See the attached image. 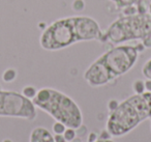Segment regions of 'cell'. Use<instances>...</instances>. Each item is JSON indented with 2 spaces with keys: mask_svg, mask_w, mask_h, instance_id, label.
<instances>
[{
  "mask_svg": "<svg viewBox=\"0 0 151 142\" xmlns=\"http://www.w3.org/2000/svg\"><path fill=\"white\" fill-rule=\"evenodd\" d=\"M101 31L96 20L87 16L62 18L42 32L40 44L44 50L58 51L80 42L99 41Z\"/></svg>",
  "mask_w": 151,
  "mask_h": 142,
  "instance_id": "obj_1",
  "label": "cell"
},
{
  "mask_svg": "<svg viewBox=\"0 0 151 142\" xmlns=\"http://www.w3.org/2000/svg\"><path fill=\"white\" fill-rule=\"evenodd\" d=\"M143 44L120 45L108 50L85 71V81L92 87H101L129 72L136 65L139 53L145 50Z\"/></svg>",
  "mask_w": 151,
  "mask_h": 142,
  "instance_id": "obj_2",
  "label": "cell"
},
{
  "mask_svg": "<svg viewBox=\"0 0 151 142\" xmlns=\"http://www.w3.org/2000/svg\"><path fill=\"white\" fill-rule=\"evenodd\" d=\"M148 118H151V92L145 91L120 102L110 112L106 127L112 137H122Z\"/></svg>",
  "mask_w": 151,
  "mask_h": 142,
  "instance_id": "obj_3",
  "label": "cell"
},
{
  "mask_svg": "<svg viewBox=\"0 0 151 142\" xmlns=\"http://www.w3.org/2000/svg\"><path fill=\"white\" fill-rule=\"evenodd\" d=\"M36 108L45 111L56 121L67 128L77 130L83 125V114L80 107L67 94L51 87L38 89L32 100Z\"/></svg>",
  "mask_w": 151,
  "mask_h": 142,
  "instance_id": "obj_4",
  "label": "cell"
},
{
  "mask_svg": "<svg viewBox=\"0 0 151 142\" xmlns=\"http://www.w3.org/2000/svg\"><path fill=\"white\" fill-rule=\"evenodd\" d=\"M151 38V15L136 14L118 18L103 31L99 42H109L120 45L129 41H143Z\"/></svg>",
  "mask_w": 151,
  "mask_h": 142,
  "instance_id": "obj_5",
  "label": "cell"
},
{
  "mask_svg": "<svg viewBox=\"0 0 151 142\" xmlns=\"http://www.w3.org/2000/svg\"><path fill=\"white\" fill-rule=\"evenodd\" d=\"M36 107L32 100L22 93L0 88V117H13L26 120L36 118Z\"/></svg>",
  "mask_w": 151,
  "mask_h": 142,
  "instance_id": "obj_6",
  "label": "cell"
},
{
  "mask_svg": "<svg viewBox=\"0 0 151 142\" xmlns=\"http://www.w3.org/2000/svg\"><path fill=\"white\" fill-rule=\"evenodd\" d=\"M29 142H55V140L54 136L46 128L37 127L32 130L29 137Z\"/></svg>",
  "mask_w": 151,
  "mask_h": 142,
  "instance_id": "obj_7",
  "label": "cell"
},
{
  "mask_svg": "<svg viewBox=\"0 0 151 142\" xmlns=\"http://www.w3.org/2000/svg\"><path fill=\"white\" fill-rule=\"evenodd\" d=\"M18 77V72L17 70L13 69V67H9L6 69L2 74V81L5 83H12L14 82Z\"/></svg>",
  "mask_w": 151,
  "mask_h": 142,
  "instance_id": "obj_8",
  "label": "cell"
},
{
  "mask_svg": "<svg viewBox=\"0 0 151 142\" xmlns=\"http://www.w3.org/2000/svg\"><path fill=\"white\" fill-rule=\"evenodd\" d=\"M37 91H38V90L36 89L34 86L27 85V86H24L23 89H22L21 93L23 94L24 96H26L27 99H29V100H33V99L35 98Z\"/></svg>",
  "mask_w": 151,
  "mask_h": 142,
  "instance_id": "obj_9",
  "label": "cell"
},
{
  "mask_svg": "<svg viewBox=\"0 0 151 142\" xmlns=\"http://www.w3.org/2000/svg\"><path fill=\"white\" fill-rule=\"evenodd\" d=\"M132 90L134 94H142L146 91L145 89V82L143 80H136L132 83Z\"/></svg>",
  "mask_w": 151,
  "mask_h": 142,
  "instance_id": "obj_10",
  "label": "cell"
},
{
  "mask_svg": "<svg viewBox=\"0 0 151 142\" xmlns=\"http://www.w3.org/2000/svg\"><path fill=\"white\" fill-rule=\"evenodd\" d=\"M111 1L115 3V5L118 9H124V7H129V5H134L139 0H111Z\"/></svg>",
  "mask_w": 151,
  "mask_h": 142,
  "instance_id": "obj_11",
  "label": "cell"
},
{
  "mask_svg": "<svg viewBox=\"0 0 151 142\" xmlns=\"http://www.w3.org/2000/svg\"><path fill=\"white\" fill-rule=\"evenodd\" d=\"M66 125L64 123L60 122V121H55L53 123V127H52V130L54 132V134H57V135H63V133L65 132L66 130Z\"/></svg>",
  "mask_w": 151,
  "mask_h": 142,
  "instance_id": "obj_12",
  "label": "cell"
},
{
  "mask_svg": "<svg viewBox=\"0 0 151 142\" xmlns=\"http://www.w3.org/2000/svg\"><path fill=\"white\" fill-rule=\"evenodd\" d=\"M63 137L66 140V142H70L77 137V130L73 129V128H66L65 132L63 133Z\"/></svg>",
  "mask_w": 151,
  "mask_h": 142,
  "instance_id": "obj_13",
  "label": "cell"
},
{
  "mask_svg": "<svg viewBox=\"0 0 151 142\" xmlns=\"http://www.w3.org/2000/svg\"><path fill=\"white\" fill-rule=\"evenodd\" d=\"M142 73L146 79H151V58L148 59L146 62L144 63L142 67Z\"/></svg>",
  "mask_w": 151,
  "mask_h": 142,
  "instance_id": "obj_14",
  "label": "cell"
},
{
  "mask_svg": "<svg viewBox=\"0 0 151 142\" xmlns=\"http://www.w3.org/2000/svg\"><path fill=\"white\" fill-rule=\"evenodd\" d=\"M137 3H138V7H137L138 14H148L149 3H147L145 0H139Z\"/></svg>",
  "mask_w": 151,
  "mask_h": 142,
  "instance_id": "obj_15",
  "label": "cell"
},
{
  "mask_svg": "<svg viewBox=\"0 0 151 142\" xmlns=\"http://www.w3.org/2000/svg\"><path fill=\"white\" fill-rule=\"evenodd\" d=\"M73 9L77 13H80V12L84 11L85 9V1L84 0H75L73 2Z\"/></svg>",
  "mask_w": 151,
  "mask_h": 142,
  "instance_id": "obj_16",
  "label": "cell"
},
{
  "mask_svg": "<svg viewBox=\"0 0 151 142\" xmlns=\"http://www.w3.org/2000/svg\"><path fill=\"white\" fill-rule=\"evenodd\" d=\"M123 14L124 16H132L138 14V11H137V7H134V5H129V7H126L123 9Z\"/></svg>",
  "mask_w": 151,
  "mask_h": 142,
  "instance_id": "obj_17",
  "label": "cell"
},
{
  "mask_svg": "<svg viewBox=\"0 0 151 142\" xmlns=\"http://www.w3.org/2000/svg\"><path fill=\"white\" fill-rule=\"evenodd\" d=\"M111 137H112V135L109 133V131L106 129V130H104V131L101 132V134H99V139H101V140H109V139H111Z\"/></svg>",
  "mask_w": 151,
  "mask_h": 142,
  "instance_id": "obj_18",
  "label": "cell"
},
{
  "mask_svg": "<svg viewBox=\"0 0 151 142\" xmlns=\"http://www.w3.org/2000/svg\"><path fill=\"white\" fill-rule=\"evenodd\" d=\"M119 105V102L116 100H111L109 101V103H108V109H109L110 112H112V111H114L116 108H117V106Z\"/></svg>",
  "mask_w": 151,
  "mask_h": 142,
  "instance_id": "obj_19",
  "label": "cell"
},
{
  "mask_svg": "<svg viewBox=\"0 0 151 142\" xmlns=\"http://www.w3.org/2000/svg\"><path fill=\"white\" fill-rule=\"evenodd\" d=\"M99 140V136L95 133H90L88 135V142H95Z\"/></svg>",
  "mask_w": 151,
  "mask_h": 142,
  "instance_id": "obj_20",
  "label": "cell"
},
{
  "mask_svg": "<svg viewBox=\"0 0 151 142\" xmlns=\"http://www.w3.org/2000/svg\"><path fill=\"white\" fill-rule=\"evenodd\" d=\"M144 82H145V89H146V91L151 92V79H146Z\"/></svg>",
  "mask_w": 151,
  "mask_h": 142,
  "instance_id": "obj_21",
  "label": "cell"
},
{
  "mask_svg": "<svg viewBox=\"0 0 151 142\" xmlns=\"http://www.w3.org/2000/svg\"><path fill=\"white\" fill-rule=\"evenodd\" d=\"M54 140L55 142H66V140L64 139L63 135H57V134L54 135Z\"/></svg>",
  "mask_w": 151,
  "mask_h": 142,
  "instance_id": "obj_22",
  "label": "cell"
},
{
  "mask_svg": "<svg viewBox=\"0 0 151 142\" xmlns=\"http://www.w3.org/2000/svg\"><path fill=\"white\" fill-rule=\"evenodd\" d=\"M95 142H114L113 140H111V139H109V140H101V139H99L97 141H95Z\"/></svg>",
  "mask_w": 151,
  "mask_h": 142,
  "instance_id": "obj_23",
  "label": "cell"
},
{
  "mask_svg": "<svg viewBox=\"0 0 151 142\" xmlns=\"http://www.w3.org/2000/svg\"><path fill=\"white\" fill-rule=\"evenodd\" d=\"M70 142H83L82 141V140H81L80 139V138H78V137H76L75 138V139H73V140H71V141Z\"/></svg>",
  "mask_w": 151,
  "mask_h": 142,
  "instance_id": "obj_24",
  "label": "cell"
},
{
  "mask_svg": "<svg viewBox=\"0 0 151 142\" xmlns=\"http://www.w3.org/2000/svg\"><path fill=\"white\" fill-rule=\"evenodd\" d=\"M148 14L151 15V3H149V7H148Z\"/></svg>",
  "mask_w": 151,
  "mask_h": 142,
  "instance_id": "obj_25",
  "label": "cell"
},
{
  "mask_svg": "<svg viewBox=\"0 0 151 142\" xmlns=\"http://www.w3.org/2000/svg\"><path fill=\"white\" fill-rule=\"evenodd\" d=\"M2 142H14L13 140H11V139H4Z\"/></svg>",
  "mask_w": 151,
  "mask_h": 142,
  "instance_id": "obj_26",
  "label": "cell"
}]
</instances>
